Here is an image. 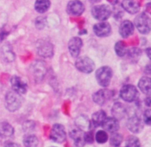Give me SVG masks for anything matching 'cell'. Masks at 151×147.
<instances>
[{"instance_id":"obj_28","label":"cell","mask_w":151,"mask_h":147,"mask_svg":"<svg viewBox=\"0 0 151 147\" xmlns=\"http://www.w3.org/2000/svg\"><path fill=\"white\" fill-rule=\"evenodd\" d=\"M122 140H123V137L121 134L114 132V134L110 138V144L114 147H118L122 143Z\"/></svg>"},{"instance_id":"obj_19","label":"cell","mask_w":151,"mask_h":147,"mask_svg":"<svg viewBox=\"0 0 151 147\" xmlns=\"http://www.w3.org/2000/svg\"><path fill=\"white\" fill-rule=\"evenodd\" d=\"M112 114L115 118L122 119L125 116L127 113L126 107L120 102H116L111 108Z\"/></svg>"},{"instance_id":"obj_7","label":"cell","mask_w":151,"mask_h":147,"mask_svg":"<svg viewBox=\"0 0 151 147\" xmlns=\"http://www.w3.org/2000/svg\"><path fill=\"white\" fill-rule=\"evenodd\" d=\"M47 73L45 63L41 60H37L32 65V74L36 82H41Z\"/></svg>"},{"instance_id":"obj_3","label":"cell","mask_w":151,"mask_h":147,"mask_svg":"<svg viewBox=\"0 0 151 147\" xmlns=\"http://www.w3.org/2000/svg\"><path fill=\"white\" fill-rule=\"evenodd\" d=\"M22 105V98L20 94L15 91H10L6 94L5 106L6 108L10 112H15L20 108Z\"/></svg>"},{"instance_id":"obj_40","label":"cell","mask_w":151,"mask_h":147,"mask_svg":"<svg viewBox=\"0 0 151 147\" xmlns=\"http://www.w3.org/2000/svg\"><path fill=\"white\" fill-rule=\"evenodd\" d=\"M146 10L149 13H151V3H149V4H147V6H146Z\"/></svg>"},{"instance_id":"obj_5","label":"cell","mask_w":151,"mask_h":147,"mask_svg":"<svg viewBox=\"0 0 151 147\" xmlns=\"http://www.w3.org/2000/svg\"><path fill=\"white\" fill-rule=\"evenodd\" d=\"M77 69L83 73L89 74L94 71L95 64L91 58L88 57H81L77 59L75 62Z\"/></svg>"},{"instance_id":"obj_9","label":"cell","mask_w":151,"mask_h":147,"mask_svg":"<svg viewBox=\"0 0 151 147\" xmlns=\"http://www.w3.org/2000/svg\"><path fill=\"white\" fill-rule=\"evenodd\" d=\"M113 93L108 89H101L94 93L92 96L93 101L99 105H103L111 98Z\"/></svg>"},{"instance_id":"obj_2","label":"cell","mask_w":151,"mask_h":147,"mask_svg":"<svg viewBox=\"0 0 151 147\" xmlns=\"http://www.w3.org/2000/svg\"><path fill=\"white\" fill-rule=\"evenodd\" d=\"M113 71L109 66H103L96 71V79L102 87H108L110 85Z\"/></svg>"},{"instance_id":"obj_43","label":"cell","mask_w":151,"mask_h":147,"mask_svg":"<svg viewBox=\"0 0 151 147\" xmlns=\"http://www.w3.org/2000/svg\"><path fill=\"white\" fill-rule=\"evenodd\" d=\"M52 147H55V146H52Z\"/></svg>"},{"instance_id":"obj_37","label":"cell","mask_w":151,"mask_h":147,"mask_svg":"<svg viewBox=\"0 0 151 147\" xmlns=\"http://www.w3.org/2000/svg\"><path fill=\"white\" fill-rule=\"evenodd\" d=\"M145 104L147 107H151V96L147 97L145 99Z\"/></svg>"},{"instance_id":"obj_11","label":"cell","mask_w":151,"mask_h":147,"mask_svg":"<svg viewBox=\"0 0 151 147\" xmlns=\"http://www.w3.org/2000/svg\"><path fill=\"white\" fill-rule=\"evenodd\" d=\"M68 13L72 16H81L85 10V7L83 2L79 0H72L70 1L67 4Z\"/></svg>"},{"instance_id":"obj_26","label":"cell","mask_w":151,"mask_h":147,"mask_svg":"<svg viewBox=\"0 0 151 147\" xmlns=\"http://www.w3.org/2000/svg\"><path fill=\"white\" fill-rule=\"evenodd\" d=\"M115 51L119 57H123L128 53V48L126 44L124 41H119L115 44Z\"/></svg>"},{"instance_id":"obj_29","label":"cell","mask_w":151,"mask_h":147,"mask_svg":"<svg viewBox=\"0 0 151 147\" xmlns=\"http://www.w3.org/2000/svg\"><path fill=\"white\" fill-rule=\"evenodd\" d=\"M139 140L137 137L134 136V135H131L129 136L126 140V142H125V147H140Z\"/></svg>"},{"instance_id":"obj_22","label":"cell","mask_w":151,"mask_h":147,"mask_svg":"<svg viewBox=\"0 0 151 147\" xmlns=\"http://www.w3.org/2000/svg\"><path fill=\"white\" fill-rule=\"evenodd\" d=\"M14 132L13 127L7 122L0 123V137L3 138L12 136Z\"/></svg>"},{"instance_id":"obj_8","label":"cell","mask_w":151,"mask_h":147,"mask_svg":"<svg viewBox=\"0 0 151 147\" xmlns=\"http://www.w3.org/2000/svg\"><path fill=\"white\" fill-rule=\"evenodd\" d=\"M66 134L64 126L60 123H56L50 131V139L56 143H63L66 141Z\"/></svg>"},{"instance_id":"obj_42","label":"cell","mask_w":151,"mask_h":147,"mask_svg":"<svg viewBox=\"0 0 151 147\" xmlns=\"http://www.w3.org/2000/svg\"><path fill=\"white\" fill-rule=\"evenodd\" d=\"M91 1H94V2H97V1H101V0H91Z\"/></svg>"},{"instance_id":"obj_6","label":"cell","mask_w":151,"mask_h":147,"mask_svg":"<svg viewBox=\"0 0 151 147\" xmlns=\"http://www.w3.org/2000/svg\"><path fill=\"white\" fill-rule=\"evenodd\" d=\"M120 96L124 101L132 102L137 99L139 96V92L137 88L134 85H125L121 88Z\"/></svg>"},{"instance_id":"obj_13","label":"cell","mask_w":151,"mask_h":147,"mask_svg":"<svg viewBox=\"0 0 151 147\" xmlns=\"http://www.w3.org/2000/svg\"><path fill=\"white\" fill-rule=\"evenodd\" d=\"M128 128L134 133H139L144 128V124L140 118L137 116H134L128 121Z\"/></svg>"},{"instance_id":"obj_30","label":"cell","mask_w":151,"mask_h":147,"mask_svg":"<svg viewBox=\"0 0 151 147\" xmlns=\"http://www.w3.org/2000/svg\"><path fill=\"white\" fill-rule=\"evenodd\" d=\"M95 139L99 143H104L109 139V136L106 131L104 130H99L96 133Z\"/></svg>"},{"instance_id":"obj_21","label":"cell","mask_w":151,"mask_h":147,"mask_svg":"<svg viewBox=\"0 0 151 147\" xmlns=\"http://www.w3.org/2000/svg\"><path fill=\"white\" fill-rule=\"evenodd\" d=\"M138 85L143 93L151 95V77L144 76L141 78Z\"/></svg>"},{"instance_id":"obj_10","label":"cell","mask_w":151,"mask_h":147,"mask_svg":"<svg viewBox=\"0 0 151 147\" xmlns=\"http://www.w3.org/2000/svg\"><path fill=\"white\" fill-rule=\"evenodd\" d=\"M10 84L13 91L19 94H24L27 91V84L18 76H12Z\"/></svg>"},{"instance_id":"obj_23","label":"cell","mask_w":151,"mask_h":147,"mask_svg":"<svg viewBox=\"0 0 151 147\" xmlns=\"http://www.w3.org/2000/svg\"><path fill=\"white\" fill-rule=\"evenodd\" d=\"M106 118V113L103 110H99L92 115V125L95 127L102 125L103 122Z\"/></svg>"},{"instance_id":"obj_17","label":"cell","mask_w":151,"mask_h":147,"mask_svg":"<svg viewBox=\"0 0 151 147\" xmlns=\"http://www.w3.org/2000/svg\"><path fill=\"white\" fill-rule=\"evenodd\" d=\"M102 126L105 130L112 132V133L116 132L119 128V121L114 117H106V118L102 123Z\"/></svg>"},{"instance_id":"obj_38","label":"cell","mask_w":151,"mask_h":147,"mask_svg":"<svg viewBox=\"0 0 151 147\" xmlns=\"http://www.w3.org/2000/svg\"><path fill=\"white\" fill-rule=\"evenodd\" d=\"M146 54H147L149 59L151 60V47H149V48H147V49H146Z\"/></svg>"},{"instance_id":"obj_34","label":"cell","mask_w":151,"mask_h":147,"mask_svg":"<svg viewBox=\"0 0 151 147\" xmlns=\"http://www.w3.org/2000/svg\"><path fill=\"white\" fill-rule=\"evenodd\" d=\"M85 141L86 143H92L94 141V135H93V132L90 131L88 132H85Z\"/></svg>"},{"instance_id":"obj_14","label":"cell","mask_w":151,"mask_h":147,"mask_svg":"<svg viewBox=\"0 0 151 147\" xmlns=\"http://www.w3.org/2000/svg\"><path fill=\"white\" fill-rule=\"evenodd\" d=\"M94 32L98 37H107L111 33V26L108 22L96 24L93 27Z\"/></svg>"},{"instance_id":"obj_18","label":"cell","mask_w":151,"mask_h":147,"mask_svg":"<svg viewBox=\"0 0 151 147\" xmlns=\"http://www.w3.org/2000/svg\"><path fill=\"white\" fill-rule=\"evenodd\" d=\"M134 32V26L131 21L125 20L119 26V34L124 38L131 36Z\"/></svg>"},{"instance_id":"obj_36","label":"cell","mask_w":151,"mask_h":147,"mask_svg":"<svg viewBox=\"0 0 151 147\" xmlns=\"http://www.w3.org/2000/svg\"><path fill=\"white\" fill-rule=\"evenodd\" d=\"M4 147H20V146L16 143H8L4 146Z\"/></svg>"},{"instance_id":"obj_16","label":"cell","mask_w":151,"mask_h":147,"mask_svg":"<svg viewBox=\"0 0 151 147\" xmlns=\"http://www.w3.org/2000/svg\"><path fill=\"white\" fill-rule=\"evenodd\" d=\"M69 135L74 141L77 147H83L86 143L85 132L81 129H72L69 133Z\"/></svg>"},{"instance_id":"obj_33","label":"cell","mask_w":151,"mask_h":147,"mask_svg":"<svg viewBox=\"0 0 151 147\" xmlns=\"http://www.w3.org/2000/svg\"><path fill=\"white\" fill-rule=\"evenodd\" d=\"M144 122L147 125H151V109H147L145 111L143 115Z\"/></svg>"},{"instance_id":"obj_4","label":"cell","mask_w":151,"mask_h":147,"mask_svg":"<svg viewBox=\"0 0 151 147\" xmlns=\"http://www.w3.org/2000/svg\"><path fill=\"white\" fill-rule=\"evenodd\" d=\"M112 9L107 4L94 6L91 9V14L94 19L100 21H105L109 19L111 15Z\"/></svg>"},{"instance_id":"obj_35","label":"cell","mask_w":151,"mask_h":147,"mask_svg":"<svg viewBox=\"0 0 151 147\" xmlns=\"http://www.w3.org/2000/svg\"><path fill=\"white\" fill-rule=\"evenodd\" d=\"M145 73L147 75H151V64H148L145 68Z\"/></svg>"},{"instance_id":"obj_41","label":"cell","mask_w":151,"mask_h":147,"mask_svg":"<svg viewBox=\"0 0 151 147\" xmlns=\"http://www.w3.org/2000/svg\"><path fill=\"white\" fill-rule=\"evenodd\" d=\"M109 3H111V4H116L119 2V0H107Z\"/></svg>"},{"instance_id":"obj_25","label":"cell","mask_w":151,"mask_h":147,"mask_svg":"<svg viewBox=\"0 0 151 147\" xmlns=\"http://www.w3.org/2000/svg\"><path fill=\"white\" fill-rule=\"evenodd\" d=\"M76 125L80 128V129H90V123L88 117L85 116H80L75 120Z\"/></svg>"},{"instance_id":"obj_15","label":"cell","mask_w":151,"mask_h":147,"mask_svg":"<svg viewBox=\"0 0 151 147\" xmlns=\"http://www.w3.org/2000/svg\"><path fill=\"white\" fill-rule=\"evenodd\" d=\"M122 6L124 10L131 14L137 13L141 8V4L138 0H123Z\"/></svg>"},{"instance_id":"obj_31","label":"cell","mask_w":151,"mask_h":147,"mask_svg":"<svg viewBox=\"0 0 151 147\" xmlns=\"http://www.w3.org/2000/svg\"><path fill=\"white\" fill-rule=\"evenodd\" d=\"M2 52L4 57L5 58L6 60H7V61H12V60H14V54H13V53L10 51V46H4L3 47Z\"/></svg>"},{"instance_id":"obj_27","label":"cell","mask_w":151,"mask_h":147,"mask_svg":"<svg viewBox=\"0 0 151 147\" xmlns=\"http://www.w3.org/2000/svg\"><path fill=\"white\" fill-rule=\"evenodd\" d=\"M23 142L25 147H37L38 144V140L35 135H29L24 138Z\"/></svg>"},{"instance_id":"obj_1","label":"cell","mask_w":151,"mask_h":147,"mask_svg":"<svg viewBox=\"0 0 151 147\" xmlns=\"http://www.w3.org/2000/svg\"><path fill=\"white\" fill-rule=\"evenodd\" d=\"M134 24L142 34H147L151 31V19L145 13L139 14L134 20Z\"/></svg>"},{"instance_id":"obj_32","label":"cell","mask_w":151,"mask_h":147,"mask_svg":"<svg viewBox=\"0 0 151 147\" xmlns=\"http://www.w3.org/2000/svg\"><path fill=\"white\" fill-rule=\"evenodd\" d=\"M128 55L132 60H138L141 55V50L138 48H133L128 51Z\"/></svg>"},{"instance_id":"obj_24","label":"cell","mask_w":151,"mask_h":147,"mask_svg":"<svg viewBox=\"0 0 151 147\" xmlns=\"http://www.w3.org/2000/svg\"><path fill=\"white\" fill-rule=\"evenodd\" d=\"M50 7V0H36L35 3V9L38 13H44L48 10Z\"/></svg>"},{"instance_id":"obj_20","label":"cell","mask_w":151,"mask_h":147,"mask_svg":"<svg viewBox=\"0 0 151 147\" xmlns=\"http://www.w3.org/2000/svg\"><path fill=\"white\" fill-rule=\"evenodd\" d=\"M38 52L41 57H51L53 55L52 45L49 42L41 43L38 47Z\"/></svg>"},{"instance_id":"obj_12","label":"cell","mask_w":151,"mask_h":147,"mask_svg":"<svg viewBox=\"0 0 151 147\" xmlns=\"http://www.w3.org/2000/svg\"><path fill=\"white\" fill-rule=\"evenodd\" d=\"M69 50L71 55L73 57H77L80 54L81 48L83 46V41L78 37H74L69 42Z\"/></svg>"},{"instance_id":"obj_39","label":"cell","mask_w":151,"mask_h":147,"mask_svg":"<svg viewBox=\"0 0 151 147\" xmlns=\"http://www.w3.org/2000/svg\"><path fill=\"white\" fill-rule=\"evenodd\" d=\"M7 32H2L1 33H0V41H2L4 38H5V37L7 36Z\"/></svg>"}]
</instances>
